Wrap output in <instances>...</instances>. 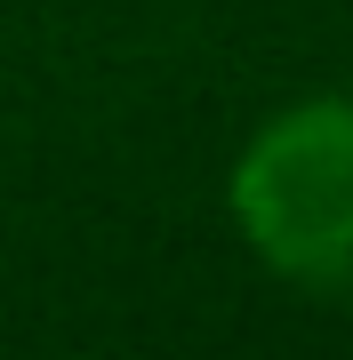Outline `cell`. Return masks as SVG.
Instances as JSON below:
<instances>
[{
	"label": "cell",
	"mask_w": 353,
	"mask_h": 360,
	"mask_svg": "<svg viewBox=\"0 0 353 360\" xmlns=\"http://www.w3.org/2000/svg\"><path fill=\"white\" fill-rule=\"evenodd\" d=\"M241 217L289 272L353 288V104H314L257 144Z\"/></svg>",
	"instance_id": "1"
}]
</instances>
